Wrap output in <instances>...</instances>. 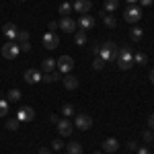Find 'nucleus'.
<instances>
[{
    "label": "nucleus",
    "instance_id": "1",
    "mask_svg": "<svg viewBox=\"0 0 154 154\" xmlns=\"http://www.w3.org/2000/svg\"><path fill=\"white\" fill-rule=\"evenodd\" d=\"M117 66L119 70H130L131 64H134V56H131V49L130 45H121V48H117Z\"/></svg>",
    "mask_w": 154,
    "mask_h": 154
},
{
    "label": "nucleus",
    "instance_id": "2",
    "mask_svg": "<svg viewBox=\"0 0 154 154\" xmlns=\"http://www.w3.org/2000/svg\"><path fill=\"white\" fill-rule=\"evenodd\" d=\"M99 58L103 60V62H113V60H117V45H115V41H105V43L101 45Z\"/></svg>",
    "mask_w": 154,
    "mask_h": 154
},
{
    "label": "nucleus",
    "instance_id": "3",
    "mask_svg": "<svg viewBox=\"0 0 154 154\" xmlns=\"http://www.w3.org/2000/svg\"><path fill=\"white\" fill-rule=\"evenodd\" d=\"M19 54H21V48H19V43H14V41H8V43L2 45V58L4 60H17Z\"/></svg>",
    "mask_w": 154,
    "mask_h": 154
},
{
    "label": "nucleus",
    "instance_id": "4",
    "mask_svg": "<svg viewBox=\"0 0 154 154\" xmlns=\"http://www.w3.org/2000/svg\"><path fill=\"white\" fill-rule=\"evenodd\" d=\"M56 68L62 74H70L72 68H74V58L72 56H62L60 60H56Z\"/></svg>",
    "mask_w": 154,
    "mask_h": 154
},
{
    "label": "nucleus",
    "instance_id": "5",
    "mask_svg": "<svg viewBox=\"0 0 154 154\" xmlns=\"http://www.w3.org/2000/svg\"><path fill=\"white\" fill-rule=\"evenodd\" d=\"M123 19L128 21V23H138L140 19H142V8L140 6H134V4H130L128 8H125V12H123Z\"/></svg>",
    "mask_w": 154,
    "mask_h": 154
},
{
    "label": "nucleus",
    "instance_id": "6",
    "mask_svg": "<svg viewBox=\"0 0 154 154\" xmlns=\"http://www.w3.org/2000/svg\"><path fill=\"white\" fill-rule=\"evenodd\" d=\"M74 125L80 128V130H91V128H93V117L86 115V113H76V117H74Z\"/></svg>",
    "mask_w": 154,
    "mask_h": 154
},
{
    "label": "nucleus",
    "instance_id": "7",
    "mask_svg": "<svg viewBox=\"0 0 154 154\" xmlns=\"http://www.w3.org/2000/svg\"><path fill=\"white\" fill-rule=\"evenodd\" d=\"M76 25L80 27V31H86V29H93V27L97 25V19L93 17V14L86 12V14H80V19H78V23H76Z\"/></svg>",
    "mask_w": 154,
    "mask_h": 154
},
{
    "label": "nucleus",
    "instance_id": "8",
    "mask_svg": "<svg viewBox=\"0 0 154 154\" xmlns=\"http://www.w3.org/2000/svg\"><path fill=\"white\" fill-rule=\"evenodd\" d=\"M58 45H60V37L56 35V33L48 31V33L43 35V48H48V49H56Z\"/></svg>",
    "mask_w": 154,
    "mask_h": 154
},
{
    "label": "nucleus",
    "instance_id": "9",
    "mask_svg": "<svg viewBox=\"0 0 154 154\" xmlns=\"http://www.w3.org/2000/svg\"><path fill=\"white\" fill-rule=\"evenodd\" d=\"M58 27L66 33H74L76 31V21H72L70 17H62V21L58 23Z\"/></svg>",
    "mask_w": 154,
    "mask_h": 154
},
{
    "label": "nucleus",
    "instance_id": "10",
    "mask_svg": "<svg viewBox=\"0 0 154 154\" xmlns=\"http://www.w3.org/2000/svg\"><path fill=\"white\" fill-rule=\"evenodd\" d=\"M72 8L76 12H80V14H86V12L93 8V2H91V0H76V2L72 4Z\"/></svg>",
    "mask_w": 154,
    "mask_h": 154
},
{
    "label": "nucleus",
    "instance_id": "11",
    "mask_svg": "<svg viewBox=\"0 0 154 154\" xmlns=\"http://www.w3.org/2000/svg\"><path fill=\"white\" fill-rule=\"evenodd\" d=\"M33 117H35L33 107H21L19 113H17V119H19V121H31Z\"/></svg>",
    "mask_w": 154,
    "mask_h": 154
},
{
    "label": "nucleus",
    "instance_id": "12",
    "mask_svg": "<svg viewBox=\"0 0 154 154\" xmlns=\"http://www.w3.org/2000/svg\"><path fill=\"white\" fill-rule=\"evenodd\" d=\"M41 80V72L35 70V68H29V70L25 72V82L27 84H35Z\"/></svg>",
    "mask_w": 154,
    "mask_h": 154
},
{
    "label": "nucleus",
    "instance_id": "13",
    "mask_svg": "<svg viewBox=\"0 0 154 154\" xmlns=\"http://www.w3.org/2000/svg\"><path fill=\"white\" fill-rule=\"evenodd\" d=\"M72 128H74V125H72L68 119H60L58 121V131H60V136H64V138L72 134Z\"/></svg>",
    "mask_w": 154,
    "mask_h": 154
},
{
    "label": "nucleus",
    "instance_id": "14",
    "mask_svg": "<svg viewBox=\"0 0 154 154\" xmlns=\"http://www.w3.org/2000/svg\"><path fill=\"white\" fill-rule=\"evenodd\" d=\"M2 33L8 37V39H17L19 29H17V25H14V23H4V25H2Z\"/></svg>",
    "mask_w": 154,
    "mask_h": 154
},
{
    "label": "nucleus",
    "instance_id": "15",
    "mask_svg": "<svg viewBox=\"0 0 154 154\" xmlns=\"http://www.w3.org/2000/svg\"><path fill=\"white\" fill-rule=\"evenodd\" d=\"M62 82H64V86H66L68 91H74V88H78V78H76V76H72V74H64Z\"/></svg>",
    "mask_w": 154,
    "mask_h": 154
},
{
    "label": "nucleus",
    "instance_id": "16",
    "mask_svg": "<svg viewBox=\"0 0 154 154\" xmlns=\"http://www.w3.org/2000/svg\"><path fill=\"white\" fill-rule=\"evenodd\" d=\"M117 148H119V142L115 138H107L105 142H103V150H105V152H115Z\"/></svg>",
    "mask_w": 154,
    "mask_h": 154
},
{
    "label": "nucleus",
    "instance_id": "17",
    "mask_svg": "<svg viewBox=\"0 0 154 154\" xmlns=\"http://www.w3.org/2000/svg\"><path fill=\"white\" fill-rule=\"evenodd\" d=\"M62 76H64L62 72L54 70V72H48V74H43V76H41V80H43V82H56V80H60V78H62Z\"/></svg>",
    "mask_w": 154,
    "mask_h": 154
},
{
    "label": "nucleus",
    "instance_id": "18",
    "mask_svg": "<svg viewBox=\"0 0 154 154\" xmlns=\"http://www.w3.org/2000/svg\"><path fill=\"white\" fill-rule=\"evenodd\" d=\"M101 17H103V23H105L109 29H115V27H117V21H115L113 14H109V12H101Z\"/></svg>",
    "mask_w": 154,
    "mask_h": 154
},
{
    "label": "nucleus",
    "instance_id": "19",
    "mask_svg": "<svg viewBox=\"0 0 154 154\" xmlns=\"http://www.w3.org/2000/svg\"><path fill=\"white\" fill-rule=\"evenodd\" d=\"M41 70L45 72V74H48V72H54L56 70V60H51V58L43 60V62H41Z\"/></svg>",
    "mask_w": 154,
    "mask_h": 154
},
{
    "label": "nucleus",
    "instance_id": "20",
    "mask_svg": "<svg viewBox=\"0 0 154 154\" xmlns=\"http://www.w3.org/2000/svg\"><path fill=\"white\" fill-rule=\"evenodd\" d=\"M134 64H138V66H146V64H148V56H146L144 51H138V54L134 56Z\"/></svg>",
    "mask_w": 154,
    "mask_h": 154
},
{
    "label": "nucleus",
    "instance_id": "21",
    "mask_svg": "<svg viewBox=\"0 0 154 154\" xmlns=\"http://www.w3.org/2000/svg\"><path fill=\"white\" fill-rule=\"evenodd\" d=\"M103 6H105V12H109V14H111V12L117 11L119 0H105V4H103Z\"/></svg>",
    "mask_w": 154,
    "mask_h": 154
},
{
    "label": "nucleus",
    "instance_id": "22",
    "mask_svg": "<svg viewBox=\"0 0 154 154\" xmlns=\"http://www.w3.org/2000/svg\"><path fill=\"white\" fill-rule=\"evenodd\" d=\"M68 154H82V144L80 142H70L68 144Z\"/></svg>",
    "mask_w": 154,
    "mask_h": 154
},
{
    "label": "nucleus",
    "instance_id": "23",
    "mask_svg": "<svg viewBox=\"0 0 154 154\" xmlns=\"http://www.w3.org/2000/svg\"><path fill=\"white\" fill-rule=\"evenodd\" d=\"M58 12L62 14V17H68V14L72 12V4H70V2H62L60 8H58Z\"/></svg>",
    "mask_w": 154,
    "mask_h": 154
},
{
    "label": "nucleus",
    "instance_id": "24",
    "mask_svg": "<svg viewBox=\"0 0 154 154\" xmlns=\"http://www.w3.org/2000/svg\"><path fill=\"white\" fill-rule=\"evenodd\" d=\"M130 35H131V41H142V29L140 27H131Z\"/></svg>",
    "mask_w": 154,
    "mask_h": 154
},
{
    "label": "nucleus",
    "instance_id": "25",
    "mask_svg": "<svg viewBox=\"0 0 154 154\" xmlns=\"http://www.w3.org/2000/svg\"><path fill=\"white\" fill-rule=\"evenodd\" d=\"M19 125H21V121H19L17 117H12V119L6 121V130H11V131H17V130H19Z\"/></svg>",
    "mask_w": 154,
    "mask_h": 154
},
{
    "label": "nucleus",
    "instance_id": "26",
    "mask_svg": "<svg viewBox=\"0 0 154 154\" xmlns=\"http://www.w3.org/2000/svg\"><path fill=\"white\" fill-rule=\"evenodd\" d=\"M74 43H76V45H84V43H86V33H84V31H78V33L74 35Z\"/></svg>",
    "mask_w": 154,
    "mask_h": 154
},
{
    "label": "nucleus",
    "instance_id": "27",
    "mask_svg": "<svg viewBox=\"0 0 154 154\" xmlns=\"http://www.w3.org/2000/svg\"><path fill=\"white\" fill-rule=\"evenodd\" d=\"M19 99H21V91H19V88H11L6 101H19Z\"/></svg>",
    "mask_w": 154,
    "mask_h": 154
},
{
    "label": "nucleus",
    "instance_id": "28",
    "mask_svg": "<svg viewBox=\"0 0 154 154\" xmlns=\"http://www.w3.org/2000/svg\"><path fill=\"white\" fill-rule=\"evenodd\" d=\"M72 113H74V107L72 105H64L62 107V115H64V117H70Z\"/></svg>",
    "mask_w": 154,
    "mask_h": 154
},
{
    "label": "nucleus",
    "instance_id": "29",
    "mask_svg": "<svg viewBox=\"0 0 154 154\" xmlns=\"http://www.w3.org/2000/svg\"><path fill=\"white\" fill-rule=\"evenodd\" d=\"M8 113V101H0V117H4Z\"/></svg>",
    "mask_w": 154,
    "mask_h": 154
},
{
    "label": "nucleus",
    "instance_id": "30",
    "mask_svg": "<svg viewBox=\"0 0 154 154\" xmlns=\"http://www.w3.org/2000/svg\"><path fill=\"white\" fill-rule=\"evenodd\" d=\"M17 41H21V43L29 41V31H19V35H17Z\"/></svg>",
    "mask_w": 154,
    "mask_h": 154
},
{
    "label": "nucleus",
    "instance_id": "31",
    "mask_svg": "<svg viewBox=\"0 0 154 154\" xmlns=\"http://www.w3.org/2000/svg\"><path fill=\"white\" fill-rule=\"evenodd\" d=\"M103 66H105V62L101 58H97L95 62H93V68H95V70H103Z\"/></svg>",
    "mask_w": 154,
    "mask_h": 154
},
{
    "label": "nucleus",
    "instance_id": "32",
    "mask_svg": "<svg viewBox=\"0 0 154 154\" xmlns=\"http://www.w3.org/2000/svg\"><path fill=\"white\" fill-rule=\"evenodd\" d=\"M142 138H144V142H146V144H150V142L154 140V136H152V131H150V130H146V131H144V136H142Z\"/></svg>",
    "mask_w": 154,
    "mask_h": 154
},
{
    "label": "nucleus",
    "instance_id": "33",
    "mask_svg": "<svg viewBox=\"0 0 154 154\" xmlns=\"http://www.w3.org/2000/svg\"><path fill=\"white\" fill-rule=\"evenodd\" d=\"M51 148H54V150H62V148H64L62 140H54V142H51Z\"/></svg>",
    "mask_w": 154,
    "mask_h": 154
},
{
    "label": "nucleus",
    "instance_id": "34",
    "mask_svg": "<svg viewBox=\"0 0 154 154\" xmlns=\"http://www.w3.org/2000/svg\"><path fill=\"white\" fill-rule=\"evenodd\" d=\"M19 48H21V51H31V43L25 41V43H19Z\"/></svg>",
    "mask_w": 154,
    "mask_h": 154
},
{
    "label": "nucleus",
    "instance_id": "35",
    "mask_svg": "<svg viewBox=\"0 0 154 154\" xmlns=\"http://www.w3.org/2000/svg\"><path fill=\"white\" fill-rule=\"evenodd\" d=\"M128 150H130V152L131 150H138V142H131L130 140V142H128Z\"/></svg>",
    "mask_w": 154,
    "mask_h": 154
},
{
    "label": "nucleus",
    "instance_id": "36",
    "mask_svg": "<svg viewBox=\"0 0 154 154\" xmlns=\"http://www.w3.org/2000/svg\"><path fill=\"white\" fill-rule=\"evenodd\" d=\"M138 154H150V150L146 146H138Z\"/></svg>",
    "mask_w": 154,
    "mask_h": 154
},
{
    "label": "nucleus",
    "instance_id": "37",
    "mask_svg": "<svg viewBox=\"0 0 154 154\" xmlns=\"http://www.w3.org/2000/svg\"><path fill=\"white\" fill-rule=\"evenodd\" d=\"M148 128H150V130H154V113L148 117Z\"/></svg>",
    "mask_w": 154,
    "mask_h": 154
},
{
    "label": "nucleus",
    "instance_id": "38",
    "mask_svg": "<svg viewBox=\"0 0 154 154\" xmlns=\"http://www.w3.org/2000/svg\"><path fill=\"white\" fill-rule=\"evenodd\" d=\"M138 2H140L142 6H150V4H152V0H138Z\"/></svg>",
    "mask_w": 154,
    "mask_h": 154
},
{
    "label": "nucleus",
    "instance_id": "39",
    "mask_svg": "<svg viewBox=\"0 0 154 154\" xmlns=\"http://www.w3.org/2000/svg\"><path fill=\"white\" fill-rule=\"evenodd\" d=\"M54 29H60V27H58V23H54V21H51V23H49V31L54 33Z\"/></svg>",
    "mask_w": 154,
    "mask_h": 154
},
{
    "label": "nucleus",
    "instance_id": "40",
    "mask_svg": "<svg viewBox=\"0 0 154 154\" xmlns=\"http://www.w3.org/2000/svg\"><path fill=\"white\" fill-rule=\"evenodd\" d=\"M49 121H51V123H56V125H58V121H60V117H58V115H51V117H49Z\"/></svg>",
    "mask_w": 154,
    "mask_h": 154
},
{
    "label": "nucleus",
    "instance_id": "41",
    "mask_svg": "<svg viewBox=\"0 0 154 154\" xmlns=\"http://www.w3.org/2000/svg\"><path fill=\"white\" fill-rule=\"evenodd\" d=\"M99 51H101V45H93V54H97V56H99Z\"/></svg>",
    "mask_w": 154,
    "mask_h": 154
},
{
    "label": "nucleus",
    "instance_id": "42",
    "mask_svg": "<svg viewBox=\"0 0 154 154\" xmlns=\"http://www.w3.org/2000/svg\"><path fill=\"white\" fill-rule=\"evenodd\" d=\"M39 154H51V152H49V148H41V150H39Z\"/></svg>",
    "mask_w": 154,
    "mask_h": 154
},
{
    "label": "nucleus",
    "instance_id": "43",
    "mask_svg": "<svg viewBox=\"0 0 154 154\" xmlns=\"http://www.w3.org/2000/svg\"><path fill=\"white\" fill-rule=\"evenodd\" d=\"M150 80H152V84H154V68H152V72H150Z\"/></svg>",
    "mask_w": 154,
    "mask_h": 154
},
{
    "label": "nucleus",
    "instance_id": "44",
    "mask_svg": "<svg viewBox=\"0 0 154 154\" xmlns=\"http://www.w3.org/2000/svg\"><path fill=\"white\" fill-rule=\"evenodd\" d=\"M125 2H128V4H134V2H138V0H125Z\"/></svg>",
    "mask_w": 154,
    "mask_h": 154
},
{
    "label": "nucleus",
    "instance_id": "45",
    "mask_svg": "<svg viewBox=\"0 0 154 154\" xmlns=\"http://www.w3.org/2000/svg\"><path fill=\"white\" fill-rule=\"evenodd\" d=\"M93 154H103V152H99V150H97V152H93Z\"/></svg>",
    "mask_w": 154,
    "mask_h": 154
},
{
    "label": "nucleus",
    "instance_id": "46",
    "mask_svg": "<svg viewBox=\"0 0 154 154\" xmlns=\"http://www.w3.org/2000/svg\"><path fill=\"white\" fill-rule=\"evenodd\" d=\"M19 2H27V0H19Z\"/></svg>",
    "mask_w": 154,
    "mask_h": 154
}]
</instances>
